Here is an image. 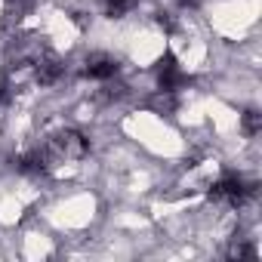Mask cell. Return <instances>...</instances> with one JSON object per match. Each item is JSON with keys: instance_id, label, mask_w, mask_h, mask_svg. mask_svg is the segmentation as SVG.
Masks as SVG:
<instances>
[{"instance_id": "cell-1", "label": "cell", "mask_w": 262, "mask_h": 262, "mask_svg": "<svg viewBox=\"0 0 262 262\" xmlns=\"http://www.w3.org/2000/svg\"><path fill=\"white\" fill-rule=\"evenodd\" d=\"M117 71H120V65H117V59H114L111 53H90V56L83 59V74H86L90 80L108 83V80L117 77Z\"/></svg>"}, {"instance_id": "cell-2", "label": "cell", "mask_w": 262, "mask_h": 262, "mask_svg": "<svg viewBox=\"0 0 262 262\" xmlns=\"http://www.w3.org/2000/svg\"><path fill=\"white\" fill-rule=\"evenodd\" d=\"M136 4H139V0H102V7H105L108 16H126Z\"/></svg>"}, {"instance_id": "cell-3", "label": "cell", "mask_w": 262, "mask_h": 262, "mask_svg": "<svg viewBox=\"0 0 262 262\" xmlns=\"http://www.w3.org/2000/svg\"><path fill=\"white\" fill-rule=\"evenodd\" d=\"M34 4H37V0H7V16L19 22V19H25V13H28Z\"/></svg>"}, {"instance_id": "cell-4", "label": "cell", "mask_w": 262, "mask_h": 262, "mask_svg": "<svg viewBox=\"0 0 262 262\" xmlns=\"http://www.w3.org/2000/svg\"><path fill=\"white\" fill-rule=\"evenodd\" d=\"M244 129H247L250 136H259V133H262V114H259L256 108H250V111L244 114Z\"/></svg>"}]
</instances>
